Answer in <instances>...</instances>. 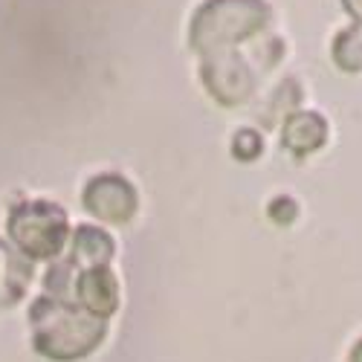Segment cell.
I'll return each mask as SVG.
<instances>
[{
    "mask_svg": "<svg viewBox=\"0 0 362 362\" xmlns=\"http://www.w3.org/2000/svg\"><path fill=\"white\" fill-rule=\"evenodd\" d=\"M232 151L240 157V160H255L258 154H261V136L255 134V131H250V128H244V131H238V136H235V142H232Z\"/></svg>",
    "mask_w": 362,
    "mask_h": 362,
    "instance_id": "10",
    "label": "cell"
},
{
    "mask_svg": "<svg viewBox=\"0 0 362 362\" xmlns=\"http://www.w3.org/2000/svg\"><path fill=\"white\" fill-rule=\"evenodd\" d=\"M334 58L342 70H351V73L362 70V26H351L337 38Z\"/></svg>",
    "mask_w": 362,
    "mask_h": 362,
    "instance_id": "9",
    "label": "cell"
},
{
    "mask_svg": "<svg viewBox=\"0 0 362 362\" xmlns=\"http://www.w3.org/2000/svg\"><path fill=\"white\" fill-rule=\"evenodd\" d=\"M110 258H113V238L96 226H78V232L73 235L70 264L90 269V267H107Z\"/></svg>",
    "mask_w": 362,
    "mask_h": 362,
    "instance_id": "8",
    "label": "cell"
},
{
    "mask_svg": "<svg viewBox=\"0 0 362 362\" xmlns=\"http://www.w3.org/2000/svg\"><path fill=\"white\" fill-rule=\"evenodd\" d=\"M29 322H33L35 351L55 362H73L93 354L107 334L105 319L90 316L78 305L55 296L38 298L29 310Z\"/></svg>",
    "mask_w": 362,
    "mask_h": 362,
    "instance_id": "1",
    "label": "cell"
},
{
    "mask_svg": "<svg viewBox=\"0 0 362 362\" xmlns=\"http://www.w3.org/2000/svg\"><path fill=\"white\" fill-rule=\"evenodd\" d=\"M348 362H362V339L351 348V356H348Z\"/></svg>",
    "mask_w": 362,
    "mask_h": 362,
    "instance_id": "12",
    "label": "cell"
},
{
    "mask_svg": "<svg viewBox=\"0 0 362 362\" xmlns=\"http://www.w3.org/2000/svg\"><path fill=\"white\" fill-rule=\"evenodd\" d=\"M203 81L221 105H240L252 96L255 90V73L250 64L232 49H218L206 55L203 64Z\"/></svg>",
    "mask_w": 362,
    "mask_h": 362,
    "instance_id": "4",
    "label": "cell"
},
{
    "mask_svg": "<svg viewBox=\"0 0 362 362\" xmlns=\"http://www.w3.org/2000/svg\"><path fill=\"white\" fill-rule=\"evenodd\" d=\"M267 18L269 9L261 0H209L194 15L189 41L200 52L229 49L232 44L255 35Z\"/></svg>",
    "mask_w": 362,
    "mask_h": 362,
    "instance_id": "2",
    "label": "cell"
},
{
    "mask_svg": "<svg viewBox=\"0 0 362 362\" xmlns=\"http://www.w3.org/2000/svg\"><path fill=\"white\" fill-rule=\"evenodd\" d=\"M325 139H327V122L313 110L290 113L284 128H281V142H284L287 151H293L296 157H308L310 151L325 145Z\"/></svg>",
    "mask_w": 362,
    "mask_h": 362,
    "instance_id": "7",
    "label": "cell"
},
{
    "mask_svg": "<svg viewBox=\"0 0 362 362\" xmlns=\"http://www.w3.org/2000/svg\"><path fill=\"white\" fill-rule=\"evenodd\" d=\"M136 192L125 177L99 174L84 189V209L105 223H128L136 215Z\"/></svg>",
    "mask_w": 362,
    "mask_h": 362,
    "instance_id": "5",
    "label": "cell"
},
{
    "mask_svg": "<svg viewBox=\"0 0 362 362\" xmlns=\"http://www.w3.org/2000/svg\"><path fill=\"white\" fill-rule=\"evenodd\" d=\"M342 6H345L348 15L356 21V26H362V0H342Z\"/></svg>",
    "mask_w": 362,
    "mask_h": 362,
    "instance_id": "11",
    "label": "cell"
},
{
    "mask_svg": "<svg viewBox=\"0 0 362 362\" xmlns=\"http://www.w3.org/2000/svg\"><path fill=\"white\" fill-rule=\"evenodd\" d=\"M76 301L96 319H110L119 308V284L107 267H90L76 279Z\"/></svg>",
    "mask_w": 362,
    "mask_h": 362,
    "instance_id": "6",
    "label": "cell"
},
{
    "mask_svg": "<svg viewBox=\"0 0 362 362\" xmlns=\"http://www.w3.org/2000/svg\"><path fill=\"white\" fill-rule=\"evenodd\" d=\"M9 235L29 258H55L64 250L70 226L55 203H21L9 215Z\"/></svg>",
    "mask_w": 362,
    "mask_h": 362,
    "instance_id": "3",
    "label": "cell"
}]
</instances>
